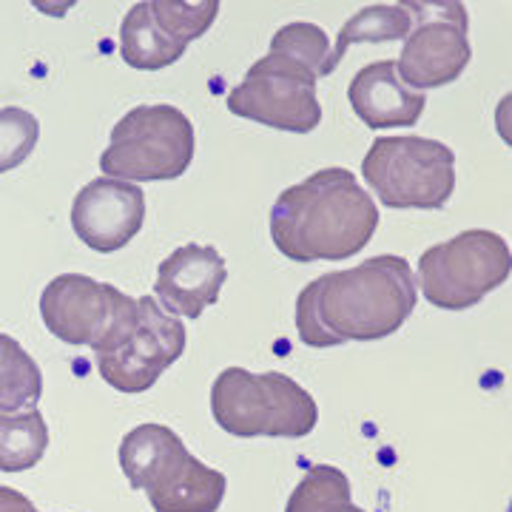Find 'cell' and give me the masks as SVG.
Here are the masks:
<instances>
[{"instance_id":"9c48e42d","label":"cell","mask_w":512,"mask_h":512,"mask_svg":"<svg viewBox=\"0 0 512 512\" xmlns=\"http://www.w3.org/2000/svg\"><path fill=\"white\" fill-rule=\"evenodd\" d=\"M404 9L413 18L396 60L404 86L424 94L458 80L473 57L467 6L458 0H407Z\"/></svg>"},{"instance_id":"277c9868","label":"cell","mask_w":512,"mask_h":512,"mask_svg":"<svg viewBox=\"0 0 512 512\" xmlns=\"http://www.w3.org/2000/svg\"><path fill=\"white\" fill-rule=\"evenodd\" d=\"M211 413L225 433L239 439H302L319 424L311 393L285 373H251L225 367L211 387Z\"/></svg>"},{"instance_id":"603a6c76","label":"cell","mask_w":512,"mask_h":512,"mask_svg":"<svg viewBox=\"0 0 512 512\" xmlns=\"http://www.w3.org/2000/svg\"><path fill=\"white\" fill-rule=\"evenodd\" d=\"M0 512H40L32 504V498H26L12 487H0Z\"/></svg>"},{"instance_id":"ac0fdd59","label":"cell","mask_w":512,"mask_h":512,"mask_svg":"<svg viewBox=\"0 0 512 512\" xmlns=\"http://www.w3.org/2000/svg\"><path fill=\"white\" fill-rule=\"evenodd\" d=\"M43 396V376L37 362L18 339L0 333V407L20 410Z\"/></svg>"},{"instance_id":"5b68a950","label":"cell","mask_w":512,"mask_h":512,"mask_svg":"<svg viewBox=\"0 0 512 512\" xmlns=\"http://www.w3.org/2000/svg\"><path fill=\"white\" fill-rule=\"evenodd\" d=\"M194 126L177 106H137L111 128L100 171L111 180L157 183L177 180L194 160Z\"/></svg>"},{"instance_id":"d6986e66","label":"cell","mask_w":512,"mask_h":512,"mask_svg":"<svg viewBox=\"0 0 512 512\" xmlns=\"http://www.w3.org/2000/svg\"><path fill=\"white\" fill-rule=\"evenodd\" d=\"M350 501V481L330 464H316L296 484L285 512H345Z\"/></svg>"},{"instance_id":"4fadbf2b","label":"cell","mask_w":512,"mask_h":512,"mask_svg":"<svg viewBox=\"0 0 512 512\" xmlns=\"http://www.w3.org/2000/svg\"><path fill=\"white\" fill-rule=\"evenodd\" d=\"M225 279L228 268L220 251L214 245L188 242L160 262L154 293L168 316L200 319L205 308L217 305Z\"/></svg>"},{"instance_id":"52a82bcc","label":"cell","mask_w":512,"mask_h":512,"mask_svg":"<svg viewBox=\"0 0 512 512\" xmlns=\"http://www.w3.org/2000/svg\"><path fill=\"white\" fill-rule=\"evenodd\" d=\"M510 276V245L487 228L461 231L419 256L416 285L441 311H467Z\"/></svg>"},{"instance_id":"3957f363","label":"cell","mask_w":512,"mask_h":512,"mask_svg":"<svg viewBox=\"0 0 512 512\" xmlns=\"http://www.w3.org/2000/svg\"><path fill=\"white\" fill-rule=\"evenodd\" d=\"M120 467L134 490H146L154 512H217L228 481L188 453L165 424H140L120 444Z\"/></svg>"},{"instance_id":"7402d4cb","label":"cell","mask_w":512,"mask_h":512,"mask_svg":"<svg viewBox=\"0 0 512 512\" xmlns=\"http://www.w3.org/2000/svg\"><path fill=\"white\" fill-rule=\"evenodd\" d=\"M268 52L299 60V63L311 66V69H316V74H319V69H322V63H325V57H328L330 52V40L322 26L305 23V20H296V23H288V26H282V29L276 32Z\"/></svg>"},{"instance_id":"cb8c5ba5","label":"cell","mask_w":512,"mask_h":512,"mask_svg":"<svg viewBox=\"0 0 512 512\" xmlns=\"http://www.w3.org/2000/svg\"><path fill=\"white\" fill-rule=\"evenodd\" d=\"M345 512H365V510H359V507H353V504H350V507Z\"/></svg>"},{"instance_id":"9a60e30c","label":"cell","mask_w":512,"mask_h":512,"mask_svg":"<svg viewBox=\"0 0 512 512\" xmlns=\"http://www.w3.org/2000/svg\"><path fill=\"white\" fill-rule=\"evenodd\" d=\"M413 29V18L404 9V3H373L339 29L336 43L330 46L328 57L319 69V77H328L336 72V66L345 60L350 46L356 43H390V40H404Z\"/></svg>"},{"instance_id":"6da1fadb","label":"cell","mask_w":512,"mask_h":512,"mask_svg":"<svg viewBox=\"0 0 512 512\" xmlns=\"http://www.w3.org/2000/svg\"><path fill=\"white\" fill-rule=\"evenodd\" d=\"M416 308V276L396 254L370 256L348 271H330L296 299V330L308 348L373 342L393 336Z\"/></svg>"},{"instance_id":"ffe728a7","label":"cell","mask_w":512,"mask_h":512,"mask_svg":"<svg viewBox=\"0 0 512 512\" xmlns=\"http://www.w3.org/2000/svg\"><path fill=\"white\" fill-rule=\"evenodd\" d=\"M148 12L157 20V26L165 35L174 37L177 43H191L202 37L211 23L220 15L217 0H202V3H183V0H148Z\"/></svg>"},{"instance_id":"8fae6325","label":"cell","mask_w":512,"mask_h":512,"mask_svg":"<svg viewBox=\"0 0 512 512\" xmlns=\"http://www.w3.org/2000/svg\"><path fill=\"white\" fill-rule=\"evenodd\" d=\"M183 353V322L177 316H168L154 302V296H140L137 325L120 348L97 356V370L103 382L120 393H146Z\"/></svg>"},{"instance_id":"30bf717a","label":"cell","mask_w":512,"mask_h":512,"mask_svg":"<svg viewBox=\"0 0 512 512\" xmlns=\"http://www.w3.org/2000/svg\"><path fill=\"white\" fill-rule=\"evenodd\" d=\"M316 80L319 74L311 66L268 52L256 60L245 80L228 94L225 106L237 117L276 131L308 134L322 123Z\"/></svg>"},{"instance_id":"ba28073f","label":"cell","mask_w":512,"mask_h":512,"mask_svg":"<svg viewBox=\"0 0 512 512\" xmlns=\"http://www.w3.org/2000/svg\"><path fill=\"white\" fill-rule=\"evenodd\" d=\"M46 330L66 345H89L103 356L117 350L137 325V299L83 274L55 276L40 293Z\"/></svg>"},{"instance_id":"44dd1931","label":"cell","mask_w":512,"mask_h":512,"mask_svg":"<svg viewBox=\"0 0 512 512\" xmlns=\"http://www.w3.org/2000/svg\"><path fill=\"white\" fill-rule=\"evenodd\" d=\"M40 140V123L32 111L6 106L0 109V174L29 160Z\"/></svg>"},{"instance_id":"2e32d148","label":"cell","mask_w":512,"mask_h":512,"mask_svg":"<svg viewBox=\"0 0 512 512\" xmlns=\"http://www.w3.org/2000/svg\"><path fill=\"white\" fill-rule=\"evenodd\" d=\"M185 43H177L157 26L148 12V0L134 3L120 26V55L140 72H157L185 55Z\"/></svg>"},{"instance_id":"7c38bea8","label":"cell","mask_w":512,"mask_h":512,"mask_svg":"<svg viewBox=\"0 0 512 512\" xmlns=\"http://www.w3.org/2000/svg\"><path fill=\"white\" fill-rule=\"evenodd\" d=\"M146 220V191L137 183L97 177L77 191L72 228L97 254L126 248Z\"/></svg>"},{"instance_id":"e0dca14e","label":"cell","mask_w":512,"mask_h":512,"mask_svg":"<svg viewBox=\"0 0 512 512\" xmlns=\"http://www.w3.org/2000/svg\"><path fill=\"white\" fill-rule=\"evenodd\" d=\"M49 447V427L35 404L20 410L0 407V470L23 473L40 464Z\"/></svg>"},{"instance_id":"5bb4252c","label":"cell","mask_w":512,"mask_h":512,"mask_svg":"<svg viewBox=\"0 0 512 512\" xmlns=\"http://www.w3.org/2000/svg\"><path fill=\"white\" fill-rule=\"evenodd\" d=\"M348 100L367 128L416 126L427 106L424 94L404 86L396 60H376L359 69L350 80Z\"/></svg>"},{"instance_id":"8992f818","label":"cell","mask_w":512,"mask_h":512,"mask_svg":"<svg viewBox=\"0 0 512 512\" xmlns=\"http://www.w3.org/2000/svg\"><path fill=\"white\" fill-rule=\"evenodd\" d=\"M362 177L387 208H444L456 191V154L416 134L379 137L362 160Z\"/></svg>"},{"instance_id":"7a4b0ae2","label":"cell","mask_w":512,"mask_h":512,"mask_svg":"<svg viewBox=\"0 0 512 512\" xmlns=\"http://www.w3.org/2000/svg\"><path fill=\"white\" fill-rule=\"evenodd\" d=\"M268 225L291 262H342L373 239L379 208L353 171L322 168L276 197Z\"/></svg>"}]
</instances>
